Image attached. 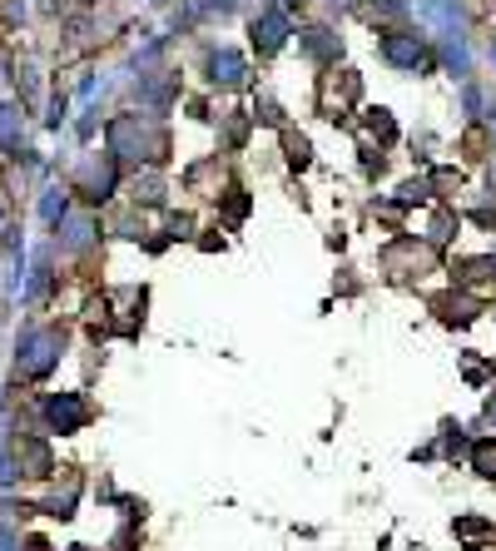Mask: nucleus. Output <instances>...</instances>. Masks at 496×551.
I'll return each mask as SVG.
<instances>
[{"label":"nucleus","mask_w":496,"mask_h":551,"mask_svg":"<svg viewBox=\"0 0 496 551\" xmlns=\"http://www.w3.org/2000/svg\"><path fill=\"white\" fill-rule=\"evenodd\" d=\"M363 125H368V135L377 139V144H392V139H397V120H392V110H382V105L363 115Z\"/></svg>","instance_id":"nucleus-8"},{"label":"nucleus","mask_w":496,"mask_h":551,"mask_svg":"<svg viewBox=\"0 0 496 551\" xmlns=\"http://www.w3.org/2000/svg\"><path fill=\"white\" fill-rule=\"evenodd\" d=\"M248 30H253V50L258 55H278L288 45V35H293V15H288V5H263Z\"/></svg>","instance_id":"nucleus-4"},{"label":"nucleus","mask_w":496,"mask_h":551,"mask_svg":"<svg viewBox=\"0 0 496 551\" xmlns=\"http://www.w3.org/2000/svg\"><path fill=\"white\" fill-rule=\"evenodd\" d=\"M472 467H477L482 477H496V442H477V452H472Z\"/></svg>","instance_id":"nucleus-12"},{"label":"nucleus","mask_w":496,"mask_h":551,"mask_svg":"<svg viewBox=\"0 0 496 551\" xmlns=\"http://www.w3.org/2000/svg\"><path fill=\"white\" fill-rule=\"evenodd\" d=\"M204 80H209L214 90H244L248 85V60L239 55V50L219 45V50L204 55Z\"/></svg>","instance_id":"nucleus-5"},{"label":"nucleus","mask_w":496,"mask_h":551,"mask_svg":"<svg viewBox=\"0 0 496 551\" xmlns=\"http://www.w3.org/2000/svg\"><path fill=\"white\" fill-rule=\"evenodd\" d=\"M492 60H496V45H492Z\"/></svg>","instance_id":"nucleus-16"},{"label":"nucleus","mask_w":496,"mask_h":551,"mask_svg":"<svg viewBox=\"0 0 496 551\" xmlns=\"http://www.w3.org/2000/svg\"><path fill=\"white\" fill-rule=\"evenodd\" d=\"M115 154L124 159H144V164H154V159H164L169 154V135H164V125H154V120H115Z\"/></svg>","instance_id":"nucleus-2"},{"label":"nucleus","mask_w":496,"mask_h":551,"mask_svg":"<svg viewBox=\"0 0 496 551\" xmlns=\"http://www.w3.org/2000/svg\"><path fill=\"white\" fill-rule=\"evenodd\" d=\"M85 417H90V408H85L75 393H65V398H55V403H50V422H55L60 432H75Z\"/></svg>","instance_id":"nucleus-7"},{"label":"nucleus","mask_w":496,"mask_h":551,"mask_svg":"<svg viewBox=\"0 0 496 551\" xmlns=\"http://www.w3.org/2000/svg\"><path fill=\"white\" fill-rule=\"evenodd\" d=\"M487 422L496 427V398H487Z\"/></svg>","instance_id":"nucleus-15"},{"label":"nucleus","mask_w":496,"mask_h":551,"mask_svg":"<svg viewBox=\"0 0 496 551\" xmlns=\"http://www.w3.org/2000/svg\"><path fill=\"white\" fill-rule=\"evenodd\" d=\"M219 204H224V219H229V224H244V219H248V194H244V189L219 194Z\"/></svg>","instance_id":"nucleus-10"},{"label":"nucleus","mask_w":496,"mask_h":551,"mask_svg":"<svg viewBox=\"0 0 496 551\" xmlns=\"http://www.w3.org/2000/svg\"><path fill=\"white\" fill-rule=\"evenodd\" d=\"M457 229H462V219H457L452 209H437V214H432V229H427V239H432V244H447Z\"/></svg>","instance_id":"nucleus-9"},{"label":"nucleus","mask_w":496,"mask_h":551,"mask_svg":"<svg viewBox=\"0 0 496 551\" xmlns=\"http://www.w3.org/2000/svg\"><path fill=\"white\" fill-rule=\"evenodd\" d=\"M288 164H293V169H308V164H313V144L303 135H288Z\"/></svg>","instance_id":"nucleus-11"},{"label":"nucleus","mask_w":496,"mask_h":551,"mask_svg":"<svg viewBox=\"0 0 496 551\" xmlns=\"http://www.w3.org/2000/svg\"><path fill=\"white\" fill-rule=\"evenodd\" d=\"M492 130H496V120H492Z\"/></svg>","instance_id":"nucleus-17"},{"label":"nucleus","mask_w":496,"mask_h":551,"mask_svg":"<svg viewBox=\"0 0 496 551\" xmlns=\"http://www.w3.org/2000/svg\"><path fill=\"white\" fill-rule=\"evenodd\" d=\"M407 10L417 15V25L427 35L442 40V65L457 80H467L472 75V50H467V15H462V5L457 0H407Z\"/></svg>","instance_id":"nucleus-1"},{"label":"nucleus","mask_w":496,"mask_h":551,"mask_svg":"<svg viewBox=\"0 0 496 551\" xmlns=\"http://www.w3.org/2000/svg\"><path fill=\"white\" fill-rule=\"evenodd\" d=\"M298 50H303L313 65H333V60L343 55V35H338L333 25H308V30L298 35Z\"/></svg>","instance_id":"nucleus-6"},{"label":"nucleus","mask_w":496,"mask_h":551,"mask_svg":"<svg viewBox=\"0 0 496 551\" xmlns=\"http://www.w3.org/2000/svg\"><path fill=\"white\" fill-rule=\"evenodd\" d=\"M377 55H382L392 70H402V75H427L432 60H437L432 45H427V35H417V30H382Z\"/></svg>","instance_id":"nucleus-3"},{"label":"nucleus","mask_w":496,"mask_h":551,"mask_svg":"<svg viewBox=\"0 0 496 551\" xmlns=\"http://www.w3.org/2000/svg\"><path fill=\"white\" fill-rule=\"evenodd\" d=\"M363 174H382V154L377 149H363Z\"/></svg>","instance_id":"nucleus-14"},{"label":"nucleus","mask_w":496,"mask_h":551,"mask_svg":"<svg viewBox=\"0 0 496 551\" xmlns=\"http://www.w3.org/2000/svg\"><path fill=\"white\" fill-rule=\"evenodd\" d=\"M452 532H457V537H487V532H492V522H482V517H457V522H452Z\"/></svg>","instance_id":"nucleus-13"}]
</instances>
